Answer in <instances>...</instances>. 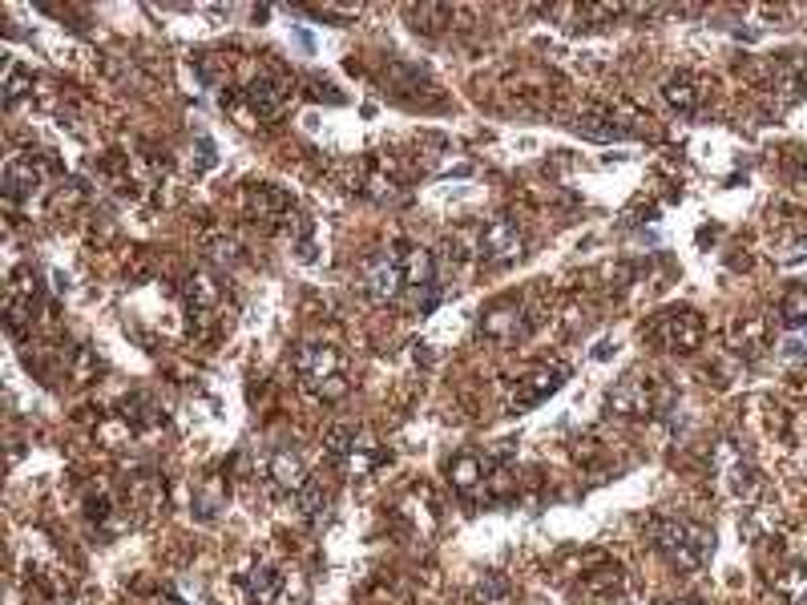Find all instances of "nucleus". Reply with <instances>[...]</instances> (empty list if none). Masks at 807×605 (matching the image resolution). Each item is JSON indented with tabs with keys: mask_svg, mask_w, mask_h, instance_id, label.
Returning <instances> with one entry per match:
<instances>
[{
	"mask_svg": "<svg viewBox=\"0 0 807 605\" xmlns=\"http://www.w3.org/2000/svg\"><path fill=\"white\" fill-rule=\"evenodd\" d=\"M650 541L654 549L670 561L675 569H702L715 553V533H707L702 525H690V521H678V517H654L650 521Z\"/></svg>",
	"mask_w": 807,
	"mask_h": 605,
	"instance_id": "f257e3e1",
	"label": "nucleus"
},
{
	"mask_svg": "<svg viewBox=\"0 0 807 605\" xmlns=\"http://www.w3.org/2000/svg\"><path fill=\"white\" fill-rule=\"evenodd\" d=\"M702 335H707V323L695 311H666L650 323V340L658 343L662 352H675V356H690L702 347Z\"/></svg>",
	"mask_w": 807,
	"mask_h": 605,
	"instance_id": "f03ea898",
	"label": "nucleus"
},
{
	"mask_svg": "<svg viewBox=\"0 0 807 605\" xmlns=\"http://www.w3.org/2000/svg\"><path fill=\"white\" fill-rule=\"evenodd\" d=\"M662 404V383L650 376H626L614 392H609V412L622 420H646Z\"/></svg>",
	"mask_w": 807,
	"mask_h": 605,
	"instance_id": "7ed1b4c3",
	"label": "nucleus"
},
{
	"mask_svg": "<svg viewBox=\"0 0 807 605\" xmlns=\"http://www.w3.org/2000/svg\"><path fill=\"white\" fill-rule=\"evenodd\" d=\"M715 473L727 488V497L735 500H755L759 488H763V476L751 464V456H743V448L735 444H719L715 448Z\"/></svg>",
	"mask_w": 807,
	"mask_h": 605,
	"instance_id": "20e7f679",
	"label": "nucleus"
},
{
	"mask_svg": "<svg viewBox=\"0 0 807 605\" xmlns=\"http://www.w3.org/2000/svg\"><path fill=\"white\" fill-rule=\"evenodd\" d=\"M295 371H299V380L319 392L328 380H340L344 376V356L331 347V343H304L299 352H295Z\"/></svg>",
	"mask_w": 807,
	"mask_h": 605,
	"instance_id": "39448f33",
	"label": "nucleus"
},
{
	"mask_svg": "<svg viewBox=\"0 0 807 605\" xmlns=\"http://www.w3.org/2000/svg\"><path fill=\"white\" fill-rule=\"evenodd\" d=\"M480 259L492 266H513L525 259V235L517 230V223L497 218L480 230Z\"/></svg>",
	"mask_w": 807,
	"mask_h": 605,
	"instance_id": "423d86ee",
	"label": "nucleus"
},
{
	"mask_svg": "<svg viewBox=\"0 0 807 605\" xmlns=\"http://www.w3.org/2000/svg\"><path fill=\"white\" fill-rule=\"evenodd\" d=\"M292 585H299L295 573H278L271 566H259L247 573L242 590H247V602L251 605H299L304 597H292Z\"/></svg>",
	"mask_w": 807,
	"mask_h": 605,
	"instance_id": "0eeeda50",
	"label": "nucleus"
},
{
	"mask_svg": "<svg viewBox=\"0 0 807 605\" xmlns=\"http://www.w3.org/2000/svg\"><path fill=\"white\" fill-rule=\"evenodd\" d=\"M287 102H292V81L283 78V73H275V69L259 73V78L247 85V106H251V114L259 121L278 118V114L287 109Z\"/></svg>",
	"mask_w": 807,
	"mask_h": 605,
	"instance_id": "6e6552de",
	"label": "nucleus"
},
{
	"mask_svg": "<svg viewBox=\"0 0 807 605\" xmlns=\"http://www.w3.org/2000/svg\"><path fill=\"white\" fill-rule=\"evenodd\" d=\"M400 290H404V275H400L396 254L392 250L371 254L368 263H364V295L371 302H392L400 299Z\"/></svg>",
	"mask_w": 807,
	"mask_h": 605,
	"instance_id": "1a4fd4ad",
	"label": "nucleus"
},
{
	"mask_svg": "<svg viewBox=\"0 0 807 605\" xmlns=\"http://www.w3.org/2000/svg\"><path fill=\"white\" fill-rule=\"evenodd\" d=\"M45 182V170L33 154H13L4 162V174H0V186H4V198L9 202H21V198H33Z\"/></svg>",
	"mask_w": 807,
	"mask_h": 605,
	"instance_id": "9d476101",
	"label": "nucleus"
},
{
	"mask_svg": "<svg viewBox=\"0 0 807 605\" xmlns=\"http://www.w3.org/2000/svg\"><path fill=\"white\" fill-rule=\"evenodd\" d=\"M480 331L497 343H517L525 331H530V323H525V311H521L517 302L501 299V302H492V307L480 311Z\"/></svg>",
	"mask_w": 807,
	"mask_h": 605,
	"instance_id": "9b49d317",
	"label": "nucleus"
},
{
	"mask_svg": "<svg viewBox=\"0 0 807 605\" xmlns=\"http://www.w3.org/2000/svg\"><path fill=\"white\" fill-rule=\"evenodd\" d=\"M400 275H404V287L412 290H437V254L424 247H400L396 250Z\"/></svg>",
	"mask_w": 807,
	"mask_h": 605,
	"instance_id": "f8f14e48",
	"label": "nucleus"
},
{
	"mask_svg": "<svg viewBox=\"0 0 807 605\" xmlns=\"http://www.w3.org/2000/svg\"><path fill=\"white\" fill-rule=\"evenodd\" d=\"M266 481L278 488V493H304L311 481H307V464L299 452H292V448H278V452H271V464H266Z\"/></svg>",
	"mask_w": 807,
	"mask_h": 605,
	"instance_id": "ddd939ff",
	"label": "nucleus"
},
{
	"mask_svg": "<svg viewBox=\"0 0 807 605\" xmlns=\"http://www.w3.org/2000/svg\"><path fill=\"white\" fill-rule=\"evenodd\" d=\"M578 130L585 133V138H594V142H626V138H638V130H630L614 109L606 106H590L578 118Z\"/></svg>",
	"mask_w": 807,
	"mask_h": 605,
	"instance_id": "4468645a",
	"label": "nucleus"
},
{
	"mask_svg": "<svg viewBox=\"0 0 807 605\" xmlns=\"http://www.w3.org/2000/svg\"><path fill=\"white\" fill-rule=\"evenodd\" d=\"M566 376H569L566 368H542V371H533L530 380L517 383L513 408H533V404H542L545 395H554L557 388H561V380H566Z\"/></svg>",
	"mask_w": 807,
	"mask_h": 605,
	"instance_id": "2eb2a0df",
	"label": "nucleus"
},
{
	"mask_svg": "<svg viewBox=\"0 0 807 605\" xmlns=\"http://www.w3.org/2000/svg\"><path fill=\"white\" fill-rule=\"evenodd\" d=\"M449 476H452V488H456L461 497H473V493L485 488V481H489V461L464 452V456H456V461L449 464Z\"/></svg>",
	"mask_w": 807,
	"mask_h": 605,
	"instance_id": "dca6fc26",
	"label": "nucleus"
},
{
	"mask_svg": "<svg viewBox=\"0 0 807 605\" xmlns=\"http://www.w3.org/2000/svg\"><path fill=\"white\" fill-rule=\"evenodd\" d=\"M662 97H666V106L678 109L683 118H690L695 109H699L702 93H699V81L690 78V73H675V78L662 85Z\"/></svg>",
	"mask_w": 807,
	"mask_h": 605,
	"instance_id": "f3484780",
	"label": "nucleus"
},
{
	"mask_svg": "<svg viewBox=\"0 0 807 605\" xmlns=\"http://www.w3.org/2000/svg\"><path fill=\"white\" fill-rule=\"evenodd\" d=\"M247 206H251V214H259L263 223H278V218L287 214V194H283L278 186H251Z\"/></svg>",
	"mask_w": 807,
	"mask_h": 605,
	"instance_id": "a211bd4d",
	"label": "nucleus"
},
{
	"mask_svg": "<svg viewBox=\"0 0 807 605\" xmlns=\"http://www.w3.org/2000/svg\"><path fill=\"white\" fill-rule=\"evenodd\" d=\"M359 444H364V436H359L356 428H347V424H335V428L323 436V448H328V456L335 464H344V468L356 461Z\"/></svg>",
	"mask_w": 807,
	"mask_h": 605,
	"instance_id": "6ab92c4d",
	"label": "nucleus"
},
{
	"mask_svg": "<svg viewBox=\"0 0 807 605\" xmlns=\"http://www.w3.org/2000/svg\"><path fill=\"white\" fill-rule=\"evenodd\" d=\"M226 505V488L218 476H206V481H199V488H194V509H199L202 521H214V517L223 513Z\"/></svg>",
	"mask_w": 807,
	"mask_h": 605,
	"instance_id": "aec40b11",
	"label": "nucleus"
},
{
	"mask_svg": "<svg viewBox=\"0 0 807 605\" xmlns=\"http://www.w3.org/2000/svg\"><path fill=\"white\" fill-rule=\"evenodd\" d=\"M186 302H190V311L194 316H206L214 302H218V287H214V278L211 275H190L186 278Z\"/></svg>",
	"mask_w": 807,
	"mask_h": 605,
	"instance_id": "412c9836",
	"label": "nucleus"
},
{
	"mask_svg": "<svg viewBox=\"0 0 807 605\" xmlns=\"http://www.w3.org/2000/svg\"><path fill=\"white\" fill-rule=\"evenodd\" d=\"M780 323L787 331L807 328V287H792L780 302Z\"/></svg>",
	"mask_w": 807,
	"mask_h": 605,
	"instance_id": "4be33fe9",
	"label": "nucleus"
},
{
	"mask_svg": "<svg viewBox=\"0 0 807 605\" xmlns=\"http://www.w3.org/2000/svg\"><path fill=\"white\" fill-rule=\"evenodd\" d=\"M28 90H33V78H28L25 69L16 66V61H9V66H4V102H9V106H16V102H21Z\"/></svg>",
	"mask_w": 807,
	"mask_h": 605,
	"instance_id": "5701e85b",
	"label": "nucleus"
},
{
	"mask_svg": "<svg viewBox=\"0 0 807 605\" xmlns=\"http://www.w3.org/2000/svg\"><path fill=\"white\" fill-rule=\"evenodd\" d=\"M780 590L792 597V605H807V569L804 566L787 569V573L780 578Z\"/></svg>",
	"mask_w": 807,
	"mask_h": 605,
	"instance_id": "b1692460",
	"label": "nucleus"
},
{
	"mask_svg": "<svg viewBox=\"0 0 807 605\" xmlns=\"http://www.w3.org/2000/svg\"><path fill=\"white\" fill-rule=\"evenodd\" d=\"M780 356H783V359H807V328H792V331H783V340H780Z\"/></svg>",
	"mask_w": 807,
	"mask_h": 605,
	"instance_id": "393cba45",
	"label": "nucleus"
},
{
	"mask_svg": "<svg viewBox=\"0 0 807 605\" xmlns=\"http://www.w3.org/2000/svg\"><path fill=\"white\" fill-rule=\"evenodd\" d=\"M783 85L792 93H807V57H792L783 66Z\"/></svg>",
	"mask_w": 807,
	"mask_h": 605,
	"instance_id": "a878e982",
	"label": "nucleus"
},
{
	"mask_svg": "<svg viewBox=\"0 0 807 605\" xmlns=\"http://www.w3.org/2000/svg\"><path fill=\"white\" fill-rule=\"evenodd\" d=\"M299 497H304V513L311 517V521H319V517H328V493H323L319 485H307L304 493H299Z\"/></svg>",
	"mask_w": 807,
	"mask_h": 605,
	"instance_id": "bb28decb",
	"label": "nucleus"
},
{
	"mask_svg": "<svg viewBox=\"0 0 807 605\" xmlns=\"http://www.w3.org/2000/svg\"><path fill=\"white\" fill-rule=\"evenodd\" d=\"M477 597H480V605H497V602L505 597V585H501L497 578H489V581H485V585L477 590Z\"/></svg>",
	"mask_w": 807,
	"mask_h": 605,
	"instance_id": "cd10ccee",
	"label": "nucleus"
},
{
	"mask_svg": "<svg viewBox=\"0 0 807 605\" xmlns=\"http://www.w3.org/2000/svg\"><path fill=\"white\" fill-rule=\"evenodd\" d=\"M199 73H202V81H211V85H218L226 69L218 66V57H202V61H199Z\"/></svg>",
	"mask_w": 807,
	"mask_h": 605,
	"instance_id": "c85d7f7f",
	"label": "nucleus"
},
{
	"mask_svg": "<svg viewBox=\"0 0 807 605\" xmlns=\"http://www.w3.org/2000/svg\"><path fill=\"white\" fill-rule=\"evenodd\" d=\"M666 605H699L695 597H675V602H666Z\"/></svg>",
	"mask_w": 807,
	"mask_h": 605,
	"instance_id": "c756f323",
	"label": "nucleus"
},
{
	"mask_svg": "<svg viewBox=\"0 0 807 605\" xmlns=\"http://www.w3.org/2000/svg\"><path fill=\"white\" fill-rule=\"evenodd\" d=\"M804 174H807V166H804Z\"/></svg>",
	"mask_w": 807,
	"mask_h": 605,
	"instance_id": "7c9ffc66",
	"label": "nucleus"
}]
</instances>
